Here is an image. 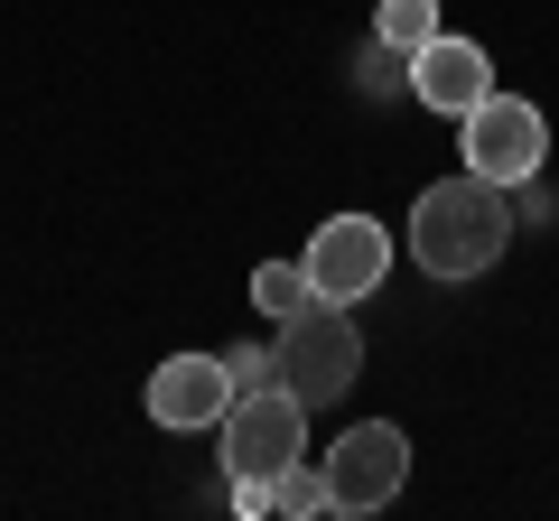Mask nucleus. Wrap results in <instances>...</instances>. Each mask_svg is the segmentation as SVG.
Returning a JSON list of instances; mask_svg holds the SVG:
<instances>
[{
	"label": "nucleus",
	"mask_w": 559,
	"mask_h": 521,
	"mask_svg": "<svg viewBox=\"0 0 559 521\" xmlns=\"http://www.w3.org/2000/svg\"><path fill=\"white\" fill-rule=\"evenodd\" d=\"M503 242H513V186L495 178H439V186H419L411 205V252L429 280H485L503 260Z\"/></svg>",
	"instance_id": "1"
},
{
	"label": "nucleus",
	"mask_w": 559,
	"mask_h": 521,
	"mask_svg": "<svg viewBox=\"0 0 559 521\" xmlns=\"http://www.w3.org/2000/svg\"><path fill=\"white\" fill-rule=\"evenodd\" d=\"M271 363H280V381H289L308 410H318V401H345V391H355V373H364V336H355V317H345V299L289 307V317H280Z\"/></svg>",
	"instance_id": "2"
},
{
	"label": "nucleus",
	"mask_w": 559,
	"mask_h": 521,
	"mask_svg": "<svg viewBox=\"0 0 559 521\" xmlns=\"http://www.w3.org/2000/svg\"><path fill=\"white\" fill-rule=\"evenodd\" d=\"M215 447H224V475H261L271 484L289 457H308V401L289 381H242L234 410L215 420Z\"/></svg>",
	"instance_id": "3"
},
{
	"label": "nucleus",
	"mask_w": 559,
	"mask_h": 521,
	"mask_svg": "<svg viewBox=\"0 0 559 521\" xmlns=\"http://www.w3.org/2000/svg\"><path fill=\"white\" fill-rule=\"evenodd\" d=\"M457 159L476 168V178H495V186H532L540 159H550V121H540V102H522V94L495 84L476 112H457Z\"/></svg>",
	"instance_id": "4"
},
{
	"label": "nucleus",
	"mask_w": 559,
	"mask_h": 521,
	"mask_svg": "<svg viewBox=\"0 0 559 521\" xmlns=\"http://www.w3.org/2000/svg\"><path fill=\"white\" fill-rule=\"evenodd\" d=\"M318 465H326V512H382L411 484V438L392 420H355Z\"/></svg>",
	"instance_id": "5"
},
{
	"label": "nucleus",
	"mask_w": 559,
	"mask_h": 521,
	"mask_svg": "<svg viewBox=\"0 0 559 521\" xmlns=\"http://www.w3.org/2000/svg\"><path fill=\"white\" fill-rule=\"evenodd\" d=\"M382 270H392V233H382L373 215H326L318 233H308V280H318V299L355 307L364 289H382Z\"/></svg>",
	"instance_id": "6"
},
{
	"label": "nucleus",
	"mask_w": 559,
	"mask_h": 521,
	"mask_svg": "<svg viewBox=\"0 0 559 521\" xmlns=\"http://www.w3.org/2000/svg\"><path fill=\"white\" fill-rule=\"evenodd\" d=\"M242 381L224 373V354H168L159 373H150V420L159 428H215L224 410H234Z\"/></svg>",
	"instance_id": "7"
},
{
	"label": "nucleus",
	"mask_w": 559,
	"mask_h": 521,
	"mask_svg": "<svg viewBox=\"0 0 559 521\" xmlns=\"http://www.w3.org/2000/svg\"><path fill=\"white\" fill-rule=\"evenodd\" d=\"M411 94L429 102V112H476L485 94H495V57H485L476 38H429V47H411Z\"/></svg>",
	"instance_id": "8"
},
{
	"label": "nucleus",
	"mask_w": 559,
	"mask_h": 521,
	"mask_svg": "<svg viewBox=\"0 0 559 521\" xmlns=\"http://www.w3.org/2000/svg\"><path fill=\"white\" fill-rule=\"evenodd\" d=\"M373 38L401 47V57L429 47V38H439V0H382V10H373Z\"/></svg>",
	"instance_id": "9"
},
{
	"label": "nucleus",
	"mask_w": 559,
	"mask_h": 521,
	"mask_svg": "<svg viewBox=\"0 0 559 521\" xmlns=\"http://www.w3.org/2000/svg\"><path fill=\"white\" fill-rule=\"evenodd\" d=\"M318 299V280H308V260H261L252 270V307H271V317H289V307Z\"/></svg>",
	"instance_id": "10"
},
{
	"label": "nucleus",
	"mask_w": 559,
	"mask_h": 521,
	"mask_svg": "<svg viewBox=\"0 0 559 521\" xmlns=\"http://www.w3.org/2000/svg\"><path fill=\"white\" fill-rule=\"evenodd\" d=\"M271 502H280V512H289V521L326 512V465H318V457H289V465H280V475H271Z\"/></svg>",
	"instance_id": "11"
},
{
	"label": "nucleus",
	"mask_w": 559,
	"mask_h": 521,
	"mask_svg": "<svg viewBox=\"0 0 559 521\" xmlns=\"http://www.w3.org/2000/svg\"><path fill=\"white\" fill-rule=\"evenodd\" d=\"M364 94H411V57L373 38V57H364Z\"/></svg>",
	"instance_id": "12"
},
{
	"label": "nucleus",
	"mask_w": 559,
	"mask_h": 521,
	"mask_svg": "<svg viewBox=\"0 0 559 521\" xmlns=\"http://www.w3.org/2000/svg\"><path fill=\"white\" fill-rule=\"evenodd\" d=\"M224 373L234 381H280V363H271V344H242V354H224Z\"/></svg>",
	"instance_id": "13"
},
{
	"label": "nucleus",
	"mask_w": 559,
	"mask_h": 521,
	"mask_svg": "<svg viewBox=\"0 0 559 521\" xmlns=\"http://www.w3.org/2000/svg\"><path fill=\"white\" fill-rule=\"evenodd\" d=\"M234 512L261 521V512H280V502H271V484H261V475H234Z\"/></svg>",
	"instance_id": "14"
}]
</instances>
